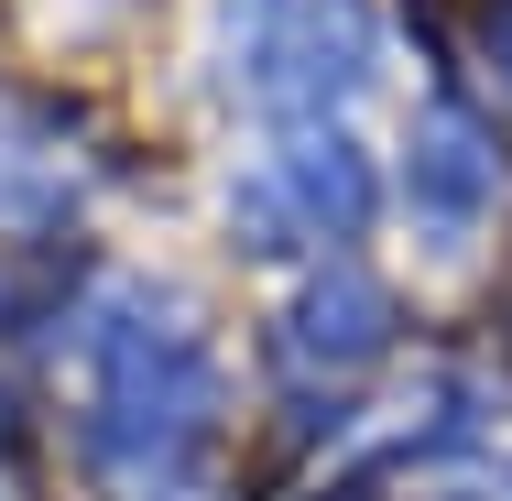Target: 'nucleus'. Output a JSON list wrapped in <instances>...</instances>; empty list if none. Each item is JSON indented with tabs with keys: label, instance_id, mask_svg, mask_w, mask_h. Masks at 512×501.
<instances>
[{
	"label": "nucleus",
	"instance_id": "f03ea898",
	"mask_svg": "<svg viewBox=\"0 0 512 501\" xmlns=\"http://www.w3.org/2000/svg\"><path fill=\"white\" fill-rule=\"evenodd\" d=\"M306 338L295 349H327V360H360L371 338H382V305H371V284H338V295H306V316H295Z\"/></svg>",
	"mask_w": 512,
	"mask_h": 501
},
{
	"label": "nucleus",
	"instance_id": "f257e3e1",
	"mask_svg": "<svg viewBox=\"0 0 512 501\" xmlns=\"http://www.w3.org/2000/svg\"><path fill=\"white\" fill-rule=\"evenodd\" d=\"M414 186H425V197L447 207V218H458V207H480L491 164H480V142H469L458 120H436V131H425V153H414Z\"/></svg>",
	"mask_w": 512,
	"mask_h": 501
}]
</instances>
